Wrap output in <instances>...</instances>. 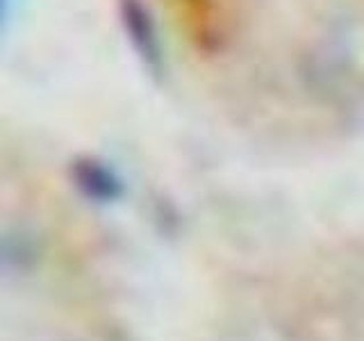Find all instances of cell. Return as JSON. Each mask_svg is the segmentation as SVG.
<instances>
[{
    "instance_id": "6da1fadb",
    "label": "cell",
    "mask_w": 364,
    "mask_h": 341,
    "mask_svg": "<svg viewBox=\"0 0 364 341\" xmlns=\"http://www.w3.org/2000/svg\"><path fill=\"white\" fill-rule=\"evenodd\" d=\"M200 50H216L225 39V18L219 0H164Z\"/></svg>"
},
{
    "instance_id": "7a4b0ae2",
    "label": "cell",
    "mask_w": 364,
    "mask_h": 341,
    "mask_svg": "<svg viewBox=\"0 0 364 341\" xmlns=\"http://www.w3.org/2000/svg\"><path fill=\"white\" fill-rule=\"evenodd\" d=\"M75 185L94 200H114L121 193V182L107 166L82 162L75 166Z\"/></svg>"
},
{
    "instance_id": "3957f363",
    "label": "cell",
    "mask_w": 364,
    "mask_h": 341,
    "mask_svg": "<svg viewBox=\"0 0 364 341\" xmlns=\"http://www.w3.org/2000/svg\"><path fill=\"white\" fill-rule=\"evenodd\" d=\"M5 11H7V0H0V21H3Z\"/></svg>"
}]
</instances>
